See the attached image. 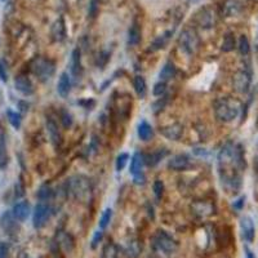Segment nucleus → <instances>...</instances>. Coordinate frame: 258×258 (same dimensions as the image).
I'll use <instances>...</instances> for the list:
<instances>
[{"label":"nucleus","mask_w":258,"mask_h":258,"mask_svg":"<svg viewBox=\"0 0 258 258\" xmlns=\"http://www.w3.org/2000/svg\"><path fill=\"white\" fill-rule=\"evenodd\" d=\"M245 169L244 151L240 145L226 144L218 154V173L222 187L229 194H236L241 187V173Z\"/></svg>","instance_id":"nucleus-1"},{"label":"nucleus","mask_w":258,"mask_h":258,"mask_svg":"<svg viewBox=\"0 0 258 258\" xmlns=\"http://www.w3.org/2000/svg\"><path fill=\"white\" fill-rule=\"evenodd\" d=\"M66 190L67 194L77 202L88 203L92 200V184L85 176L76 174L69 178L66 182Z\"/></svg>","instance_id":"nucleus-2"},{"label":"nucleus","mask_w":258,"mask_h":258,"mask_svg":"<svg viewBox=\"0 0 258 258\" xmlns=\"http://www.w3.org/2000/svg\"><path fill=\"white\" fill-rule=\"evenodd\" d=\"M240 112V103L232 98H221L214 105V115L222 123H231Z\"/></svg>","instance_id":"nucleus-3"},{"label":"nucleus","mask_w":258,"mask_h":258,"mask_svg":"<svg viewBox=\"0 0 258 258\" xmlns=\"http://www.w3.org/2000/svg\"><path fill=\"white\" fill-rule=\"evenodd\" d=\"M31 73L40 81L45 83L48 81L55 73V63L49 58L44 57H37L30 65Z\"/></svg>","instance_id":"nucleus-4"},{"label":"nucleus","mask_w":258,"mask_h":258,"mask_svg":"<svg viewBox=\"0 0 258 258\" xmlns=\"http://www.w3.org/2000/svg\"><path fill=\"white\" fill-rule=\"evenodd\" d=\"M178 45L180 48L188 55H194L199 49L200 39L195 29L186 27L181 31L178 37Z\"/></svg>","instance_id":"nucleus-5"},{"label":"nucleus","mask_w":258,"mask_h":258,"mask_svg":"<svg viewBox=\"0 0 258 258\" xmlns=\"http://www.w3.org/2000/svg\"><path fill=\"white\" fill-rule=\"evenodd\" d=\"M152 247L156 252H160L164 255H172L177 251L178 244L168 232L164 230H159L152 236Z\"/></svg>","instance_id":"nucleus-6"},{"label":"nucleus","mask_w":258,"mask_h":258,"mask_svg":"<svg viewBox=\"0 0 258 258\" xmlns=\"http://www.w3.org/2000/svg\"><path fill=\"white\" fill-rule=\"evenodd\" d=\"M52 216V208L49 204L47 203H39L35 209H34L33 216V223L35 229H41L47 225V222L49 221V218Z\"/></svg>","instance_id":"nucleus-7"},{"label":"nucleus","mask_w":258,"mask_h":258,"mask_svg":"<svg viewBox=\"0 0 258 258\" xmlns=\"http://www.w3.org/2000/svg\"><path fill=\"white\" fill-rule=\"evenodd\" d=\"M252 75L247 70H240L234 75L232 79V85L238 93H247L251 88Z\"/></svg>","instance_id":"nucleus-8"},{"label":"nucleus","mask_w":258,"mask_h":258,"mask_svg":"<svg viewBox=\"0 0 258 258\" xmlns=\"http://www.w3.org/2000/svg\"><path fill=\"white\" fill-rule=\"evenodd\" d=\"M195 19L202 29H210L216 23V13L210 7H204L196 13Z\"/></svg>","instance_id":"nucleus-9"},{"label":"nucleus","mask_w":258,"mask_h":258,"mask_svg":"<svg viewBox=\"0 0 258 258\" xmlns=\"http://www.w3.org/2000/svg\"><path fill=\"white\" fill-rule=\"evenodd\" d=\"M45 126H47V132H48L49 140L53 144V146L55 147H59L61 144H62V134H61V130L58 128V124L52 118H47Z\"/></svg>","instance_id":"nucleus-10"},{"label":"nucleus","mask_w":258,"mask_h":258,"mask_svg":"<svg viewBox=\"0 0 258 258\" xmlns=\"http://www.w3.org/2000/svg\"><path fill=\"white\" fill-rule=\"evenodd\" d=\"M0 226H1V229L7 232V234H9V235L17 234L19 230L17 220H16L12 212H5V213L1 216V218H0Z\"/></svg>","instance_id":"nucleus-11"},{"label":"nucleus","mask_w":258,"mask_h":258,"mask_svg":"<svg viewBox=\"0 0 258 258\" xmlns=\"http://www.w3.org/2000/svg\"><path fill=\"white\" fill-rule=\"evenodd\" d=\"M191 166V163H190V158L187 155L180 154L176 155L173 158L170 159L168 162V168L172 170H176V172H182V170L188 169Z\"/></svg>","instance_id":"nucleus-12"},{"label":"nucleus","mask_w":258,"mask_h":258,"mask_svg":"<svg viewBox=\"0 0 258 258\" xmlns=\"http://www.w3.org/2000/svg\"><path fill=\"white\" fill-rule=\"evenodd\" d=\"M15 87L19 93H22L23 96H31L35 92L33 81L30 80L26 75H18L15 79Z\"/></svg>","instance_id":"nucleus-13"},{"label":"nucleus","mask_w":258,"mask_h":258,"mask_svg":"<svg viewBox=\"0 0 258 258\" xmlns=\"http://www.w3.org/2000/svg\"><path fill=\"white\" fill-rule=\"evenodd\" d=\"M240 229H241V235H243L245 241L252 243V241L255 240L256 229H255V223H253L251 217L241 218V221H240Z\"/></svg>","instance_id":"nucleus-14"},{"label":"nucleus","mask_w":258,"mask_h":258,"mask_svg":"<svg viewBox=\"0 0 258 258\" xmlns=\"http://www.w3.org/2000/svg\"><path fill=\"white\" fill-rule=\"evenodd\" d=\"M191 210L198 217L205 218L214 214V205L209 202H195L191 205Z\"/></svg>","instance_id":"nucleus-15"},{"label":"nucleus","mask_w":258,"mask_h":258,"mask_svg":"<svg viewBox=\"0 0 258 258\" xmlns=\"http://www.w3.org/2000/svg\"><path fill=\"white\" fill-rule=\"evenodd\" d=\"M52 39L55 41H63L66 39V25H65V19L63 17H59L51 27Z\"/></svg>","instance_id":"nucleus-16"},{"label":"nucleus","mask_w":258,"mask_h":258,"mask_svg":"<svg viewBox=\"0 0 258 258\" xmlns=\"http://www.w3.org/2000/svg\"><path fill=\"white\" fill-rule=\"evenodd\" d=\"M57 92L62 98L69 97L71 92V77L69 73H62L57 83Z\"/></svg>","instance_id":"nucleus-17"},{"label":"nucleus","mask_w":258,"mask_h":258,"mask_svg":"<svg viewBox=\"0 0 258 258\" xmlns=\"http://www.w3.org/2000/svg\"><path fill=\"white\" fill-rule=\"evenodd\" d=\"M9 163V156H8L7 147V136L4 130L0 129V170H4L8 166Z\"/></svg>","instance_id":"nucleus-18"},{"label":"nucleus","mask_w":258,"mask_h":258,"mask_svg":"<svg viewBox=\"0 0 258 258\" xmlns=\"http://www.w3.org/2000/svg\"><path fill=\"white\" fill-rule=\"evenodd\" d=\"M182 132H184V127L176 123V124H172V126L168 127H163L160 128V133L163 136L166 137L168 140H173L177 141L181 136H182Z\"/></svg>","instance_id":"nucleus-19"},{"label":"nucleus","mask_w":258,"mask_h":258,"mask_svg":"<svg viewBox=\"0 0 258 258\" xmlns=\"http://www.w3.org/2000/svg\"><path fill=\"white\" fill-rule=\"evenodd\" d=\"M241 8L243 5L240 3V0H226L222 8V15L225 17H234V16L239 15Z\"/></svg>","instance_id":"nucleus-20"},{"label":"nucleus","mask_w":258,"mask_h":258,"mask_svg":"<svg viewBox=\"0 0 258 258\" xmlns=\"http://www.w3.org/2000/svg\"><path fill=\"white\" fill-rule=\"evenodd\" d=\"M173 33H174V29H172V30L166 31V33L162 34V35H159V37H156L154 41H152L151 44H150L148 52H156V51H159V49L166 48V45L168 44V41H169L170 37L173 35Z\"/></svg>","instance_id":"nucleus-21"},{"label":"nucleus","mask_w":258,"mask_h":258,"mask_svg":"<svg viewBox=\"0 0 258 258\" xmlns=\"http://www.w3.org/2000/svg\"><path fill=\"white\" fill-rule=\"evenodd\" d=\"M12 213H13V216H15L17 221H26L30 214V204L27 203V202H19V203H17L13 206Z\"/></svg>","instance_id":"nucleus-22"},{"label":"nucleus","mask_w":258,"mask_h":258,"mask_svg":"<svg viewBox=\"0 0 258 258\" xmlns=\"http://www.w3.org/2000/svg\"><path fill=\"white\" fill-rule=\"evenodd\" d=\"M141 37H142V33H141L140 23L137 21H133L132 26L128 30V45H130V47L138 45L141 41Z\"/></svg>","instance_id":"nucleus-23"},{"label":"nucleus","mask_w":258,"mask_h":258,"mask_svg":"<svg viewBox=\"0 0 258 258\" xmlns=\"http://www.w3.org/2000/svg\"><path fill=\"white\" fill-rule=\"evenodd\" d=\"M71 73L75 77H80L83 74V66H81L80 49L75 48L71 55Z\"/></svg>","instance_id":"nucleus-24"},{"label":"nucleus","mask_w":258,"mask_h":258,"mask_svg":"<svg viewBox=\"0 0 258 258\" xmlns=\"http://www.w3.org/2000/svg\"><path fill=\"white\" fill-rule=\"evenodd\" d=\"M168 155V150L166 148H160V150H158V151L152 152V154H148V155H144V159H145V163L147 164V166H156L162 159H164Z\"/></svg>","instance_id":"nucleus-25"},{"label":"nucleus","mask_w":258,"mask_h":258,"mask_svg":"<svg viewBox=\"0 0 258 258\" xmlns=\"http://www.w3.org/2000/svg\"><path fill=\"white\" fill-rule=\"evenodd\" d=\"M137 133H138V137H140L141 141H150L154 136V129L152 127L148 124L146 120L140 123V126H138V129H137Z\"/></svg>","instance_id":"nucleus-26"},{"label":"nucleus","mask_w":258,"mask_h":258,"mask_svg":"<svg viewBox=\"0 0 258 258\" xmlns=\"http://www.w3.org/2000/svg\"><path fill=\"white\" fill-rule=\"evenodd\" d=\"M141 251H142V245L137 239H132L130 241H128L126 249H124L127 257L129 258H137L141 255Z\"/></svg>","instance_id":"nucleus-27"},{"label":"nucleus","mask_w":258,"mask_h":258,"mask_svg":"<svg viewBox=\"0 0 258 258\" xmlns=\"http://www.w3.org/2000/svg\"><path fill=\"white\" fill-rule=\"evenodd\" d=\"M176 73H177V69H176V66H174V63L166 62V65L163 66L162 71L159 73V77H160V81L170 80L172 77L176 76Z\"/></svg>","instance_id":"nucleus-28"},{"label":"nucleus","mask_w":258,"mask_h":258,"mask_svg":"<svg viewBox=\"0 0 258 258\" xmlns=\"http://www.w3.org/2000/svg\"><path fill=\"white\" fill-rule=\"evenodd\" d=\"M145 159L144 155L141 154V152H136V154L133 155L132 162H130V173L134 176V174H138L142 172V166H144Z\"/></svg>","instance_id":"nucleus-29"},{"label":"nucleus","mask_w":258,"mask_h":258,"mask_svg":"<svg viewBox=\"0 0 258 258\" xmlns=\"http://www.w3.org/2000/svg\"><path fill=\"white\" fill-rule=\"evenodd\" d=\"M133 87H134V91L138 94L140 98H145L146 97V93H147V85H146V80H145L142 76H134L133 79Z\"/></svg>","instance_id":"nucleus-30"},{"label":"nucleus","mask_w":258,"mask_h":258,"mask_svg":"<svg viewBox=\"0 0 258 258\" xmlns=\"http://www.w3.org/2000/svg\"><path fill=\"white\" fill-rule=\"evenodd\" d=\"M235 45H236L235 37H234L231 33L226 34L225 37H223V41H222V45H221L222 51L223 52L234 51V49H235Z\"/></svg>","instance_id":"nucleus-31"},{"label":"nucleus","mask_w":258,"mask_h":258,"mask_svg":"<svg viewBox=\"0 0 258 258\" xmlns=\"http://www.w3.org/2000/svg\"><path fill=\"white\" fill-rule=\"evenodd\" d=\"M119 257V251L116 245L112 243H107L103 247L102 251V258H118Z\"/></svg>","instance_id":"nucleus-32"},{"label":"nucleus","mask_w":258,"mask_h":258,"mask_svg":"<svg viewBox=\"0 0 258 258\" xmlns=\"http://www.w3.org/2000/svg\"><path fill=\"white\" fill-rule=\"evenodd\" d=\"M238 49H239L240 55H248L249 52H251V44H249V40L245 35H241L239 37V43H238Z\"/></svg>","instance_id":"nucleus-33"},{"label":"nucleus","mask_w":258,"mask_h":258,"mask_svg":"<svg viewBox=\"0 0 258 258\" xmlns=\"http://www.w3.org/2000/svg\"><path fill=\"white\" fill-rule=\"evenodd\" d=\"M7 116H8V120H9V123L12 124V127H13V128H16V129H19V127H21V122H22L21 115H19L18 112L13 111V110H8Z\"/></svg>","instance_id":"nucleus-34"},{"label":"nucleus","mask_w":258,"mask_h":258,"mask_svg":"<svg viewBox=\"0 0 258 258\" xmlns=\"http://www.w3.org/2000/svg\"><path fill=\"white\" fill-rule=\"evenodd\" d=\"M100 12V0H91L88 8V18L94 19Z\"/></svg>","instance_id":"nucleus-35"},{"label":"nucleus","mask_w":258,"mask_h":258,"mask_svg":"<svg viewBox=\"0 0 258 258\" xmlns=\"http://www.w3.org/2000/svg\"><path fill=\"white\" fill-rule=\"evenodd\" d=\"M111 218H112V210H111L110 208H107V209H105V212H103L100 218V223H98V225H100L101 230L106 229L109 223H110Z\"/></svg>","instance_id":"nucleus-36"},{"label":"nucleus","mask_w":258,"mask_h":258,"mask_svg":"<svg viewBox=\"0 0 258 258\" xmlns=\"http://www.w3.org/2000/svg\"><path fill=\"white\" fill-rule=\"evenodd\" d=\"M37 196L40 200H49L53 196V191H52L51 186L48 184H43L40 188H39V192H37Z\"/></svg>","instance_id":"nucleus-37"},{"label":"nucleus","mask_w":258,"mask_h":258,"mask_svg":"<svg viewBox=\"0 0 258 258\" xmlns=\"http://www.w3.org/2000/svg\"><path fill=\"white\" fill-rule=\"evenodd\" d=\"M58 241L62 247H65V249H67V251H70L71 248L74 247V240L71 239L70 235H67V234H62L61 238L58 239Z\"/></svg>","instance_id":"nucleus-38"},{"label":"nucleus","mask_w":258,"mask_h":258,"mask_svg":"<svg viewBox=\"0 0 258 258\" xmlns=\"http://www.w3.org/2000/svg\"><path fill=\"white\" fill-rule=\"evenodd\" d=\"M9 73H8V63L5 59H0V80L3 83H7Z\"/></svg>","instance_id":"nucleus-39"},{"label":"nucleus","mask_w":258,"mask_h":258,"mask_svg":"<svg viewBox=\"0 0 258 258\" xmlns=\"http://www.w3.org/2000/svg\"><path fill=\"white\" fill-rule=\"evenodd\" d=\"M166 92V81H159V83H156V84L154 85V91H152V93H154V96L162 97L163 94H164Z\"/></svg>","instance_id":"nucleus-40"},{"label":"nucleus","mask_w":258,"mask_h":258,"mask_svg":"<svg viewBox=\"0 0 258 258\" xmlns=\"http://www.w3.org/2000/svg\"><path fill=\"white\" fill-rule=\"evenodd\" d=\"M128 159H129V155L126 154V152H123V154L119 155L118 159H116V170L120 172V170L124 169V166H126Z\"/></svg>","instance_id":"nucleus-41"},{"label":"nucleus","mask_w":258,"mask_h":258,"mask_svg":"<svg viewBox=\"0 0 258 258\" xmlns=\"http://www.w3.org/2000/svg\"><path fill=\"white\" fill-rule=\"evenodd\" d=\"M163 191H164V184H163L160 180H156L154 184V194L155 196H156V199H162Z\"/></svg>","instance_id":"nucleus-42"},{"label":"nucleus","mask_w":258,"mask_h":258,"mask_svg":"<svg viewBox=\"0 0 258 258\" xmlns=\"http://www.w3.org/2000/svg\"><path fill=\"white\" fill-rule=\"evenodd\" d=\"M61 122H62L65 128L71 127V124H73V116L69 114V111H65V110L61 111Z\"/></svg>","instance_id":"nucleus-43"},{"label":"nucleus","mask_w":258,"mask_h":258,"mask_svg":"<svg viewBox=\"0 0 258 258\" xmlns=\"http://www.w3.org/2000/svg\"><path fill=\"white\" fill-rule=\"evenodd\" d=\"M102 236H103V232L101 231H96L94 232V236H93V240H92V248L94 249V248L98 245V243H100L101 240H102Z\"/></svg>","instance_id":"nucleus-44"},{"label":"nucleus","mask_w":258,"mask_h":258,"mask_svg":"<svg viewBox=\"0 0 258 258\" xmlns=\"http://www.w3.org/2000/svg\"><path fill=\"white\" fill-rule=\"evenodd\" d=\"M9 253V248L4 241H0V258H8Z\"/></svg>","instance_id":"nucleus-45"},{"label":"nucleus","mask_w":258,"mask_h":258,"mask_svg":"<svg viewBox=\"0 0 258 258\" xmlns=\"http://www.w3.org/2000/svg\"><path fill=\"white\" fill-rule=\"evenodd\" d=\"M145 181H146V178H145V174L142 173V172L138 174H134V184H144Z\"/></svg>","instance_id":"nucleus-46"},{"label":"nucleus","mask_w":258,"mask_h":258,"mask_svg":"<svg viewBox=\"0 0 258 258\" xmlns=\"http://www.w3.org/2000/svg\"><path fill=\"white\" fill-rule=\"evenodd\" d=\"M245 258H256V256H255V253L251 251V249L245 248Z\"/></svg>","instance_id":"nucleus-47"},{"label":"nucleus","mask_w":258,"mask_h":258,"mask_svg":"<svg viewBox=\"0 0 258 258\" xmlns=\"http://www.w3.org/2000/svg\"><path fill=\"white\" fill-rule=\"evenodd\" d=\"M244 204V198H241V199L239 200V203H235V208H238V209H240V208H241V205H243Z\"/></svg>","instance_id":"nucleus-48"},{"label":"nucleus","mask_w":258,"mask_h":258,"mask_svg":"<svg viewBox=\"0 0 258 258\" xmlns=\"http://www.w3.org/2000/svg\"><path fill=\"white\" fill-rule=\"evenodd\" d=\"M257 176H258V164H257Z\"/></svg>","instance_id":"nucleus-49"},{"label":"nucleus","mask_w":258,"mask_h":258,"mask_svg":"<svg viewBox=\"0 0 258 258\" xmlns=\"http://www.w3.org/2000/svg\"><path fill=\"white\" fill-rule=\"evenodd\" d=\"M1 1H7V0H1Z\"/></svg>","instance_id":"nucleus-50"}]
</instances>
